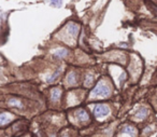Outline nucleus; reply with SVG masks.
Masks as SVG:
<instances>
[{
	"label": "nucleus",
	"mask_w": 157,
	"mask_h": 137,
	"mask_svg": "<svg viewBox=\"0 0 157 137\" xmlns=\"http://www.w3.org/2000/svg\"><path fill=\"white\" fill-rule=\"evenodd\" d=\"M92 95L93 96H100V97L109 96L110 95V89L106 84L102 83V82H99L95 87V89L92 90Z\"/></svg>",
	"instance_id": "f257e3e1"
},
{
	"label": "nucleus",
	"mask_w": 157,
	"mask_h": 137,
	"mask_svg": "<svg viewBox=\"0 0 157 137\" xmlns=\"http://www.w3.org/2000/svg\"><path fill=\"white\" fill-rule=\"evenodd\" d=\"M109 112H110V109L106 105H98L94 109V114H95V116L97 118L106 117L107 114H109Z\"/></svg>",
	"instance_id": "f03ea898"
},
{
	"label": "nucleus",
	"mask_w": 157,
	"mask_h": 137,
	"mask_svg": "<svg viewBox=\"0 0 157 137\" xmlns=\"http://www.w3.org/2000/svg\"><path fill=\"white\" fill-rule=\"evenodd\" d=\"M68 30H69V33L72 37H77L79 30H80V26L75 23H70L68 25Z\"/></svg>",
	"instance_id": "7ed1b4c3"
},
{
	"label": "nucleus",
	"mask_w": 157,
	"mask_h": 137,
	"mask_svg": "<svg viewBox=\"0 0 157 137\" xmlns=\"http://www.w3.org/2000/svg\"><path fill=\"white\" fill-rule=\"evenodd\" d=\"M77 119L80 120V122H86V121H88V119H89L88 114H87L84 109H80V110H77Z\"/></svg>",
	"instance_id": "20e7f679"
},
{
	"label": "nucleus",
	"mask_w": 157,
	"mask_h": 137,
	"mask_svg": "<svg viewBox=\"0 0 157 137\" xmlns=\"http://www.w3.org/2000/svg\"><path fill=\"white\" fill-rule=\"evenodd\" d=\"M12 114H0V125H6L7 123H9L11 120H12Z\"/></svg>",
	"instance_id": "39448f33"
},
{
	"label": "nucleus",
	"mask_w": 157,
	"mask_h": 137,
	"mask_svg": "<svg viewBox=\"0 0 157 137\" xmlns=\"http://www.w3.org/2000/svg\"><path fill=\"white\" fill-rule=\"evenodd\" d=\"M69 53V51L67 49H58L54 52V57H56V58H60V57H64L66 55H68Z\"/></svg>",
	"instance_id": "423d86ee"
},
{
	"label": "nucleus",
	"mask_w": 157,
	"mask_h": 137,
	"mask_svg": "<svg viewBox=\"0 0 157 137\" xmlns=\"http://www.w3.org/2000/svg\"><path fill=\"white\" fill-rule=\"evenodd\" d=\"M147 114H149V111H147L146 108H140V110L136 114V118H137V119H140V120H143V119L146 118Z\"/></svg>",
	"instance_id": "0eeeda50"
},
{
	"label": "nucleus",
	"mask_w": 157,
	"mask_h": 137,
	"mask_svg": "<svg viewBox=\"0 0 157 137\" xmlns=\"http://www.w3.org/2000/svg\"><path fill=\"white\" fill-rule=\"evenodd\" d=\"M9 105H10L11 107H15V108L23 107L22 102L20 99H17V98H11V99H9Z\"/></svg>",
	"instance_id": "6e6552de"
},
{
	"label": "nucleus",
	"mask_w": 157,
	"mask_h": 137,
	"mask_svg": "<svg viewBox=\"0 0 157 137\" xmlns=\"http://www.w3.org/2000/svg\"><path fill=\"white\" fill-rule=\"evenodd\" d=\"M67 81H68V83H70V84H75L77 82V76L75 72H70V74L68 75V77H67Z\"/></svg>",
	"instance_id": "1a4fd4ad"
},
{
	"label": "nucleus",
	"mask_w": 157,
	"mask_h": 137,
	"mask_svg": "<svg viewBox=\"0 0 157 137\" xmlns=\"http://www.w3.org/2000/svg\"><path fill=\"white\" fill-rule=\"evenodd\" d=\"M60 95H61V91L59 89L52 90V99L53 100H58L60 98Z\"/></svg>",
	"instance_id": "9d476101"
},
{
	"label": "nucleus",
	"mask_w": 157,
	"mask_h": 137,
	"mask_svg": "<svg viewBox=\"0 0 157 137\" xmlns=\"http://www.w3.org/2000/svg\"><path fill=\"white\" fill-rule=\"evenodd\" d=\"M123 133H126L128 135H136V130H134V127L130 126V125H127L126 127H124L123 128Z\"/></svg>",
	"instance_id": "9b49d317"
},
{
	"label": "nucleus",
	"mask_w": 157,
	"mask_h": 137,
	"mask_svg": "<svg viewBox=\"0 0 157 137\" xmlns=\"http://www.w3.org/2000/svg\"><path fill=\"white\" fill-rule=\"evenodd\" d=\"M93 80H94V78H93V76L92 75H88L86 77V80H85V87H89L90 84L93 83Z\"/></svg>",
	"instance_id": "f8f14e48"
},
{
	"label": "nucleus",
	"mask_w": 157,
	"mask_h": 137,
	"mask_svg": "<svg viewBox=\"0 0 157 137\" xmlns=\"http://www.w3.org/2000/svg\"><path fill=\"white\" fill-rule=\"evenodd\" d=\"M59 75H60V69H59V70L55 71V74L52 75V77H51V78H49V82H53L54 80H56V78L58 77Z\"/></svg>",
	"instance_id": "ddd939ff"
},
{
	"label": "nucleus",
	"mask_w": 157,
	"mask_h": 137,
	"mask_svg": "<svg viewBox=\"0 0 157 137\" xmlns=\"http://www.w3.org/2000/svg\"><path fill=\"white\" fill-rule=\"evenodd\" d=\"M51 4H55V6H59L60 4H61V0H51Z\"/></svg>",
	"instance_id": "4468645a"
}]
</instances>
